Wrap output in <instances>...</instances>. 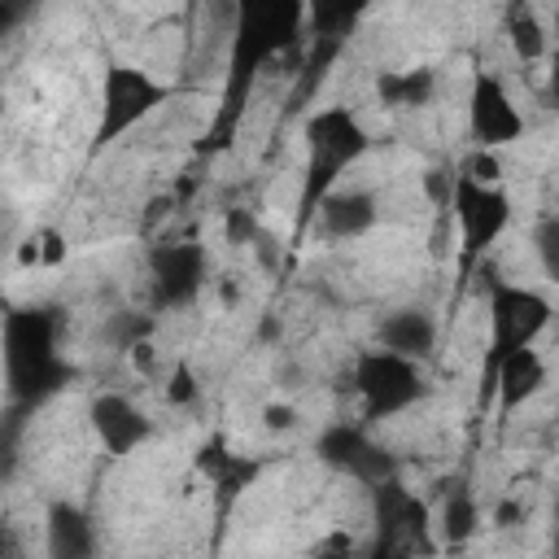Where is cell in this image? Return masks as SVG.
Instances as JSON below:
<instances>
[{
    "label": "cell",
    "mask_w": 559,
    "mask_h": 559,
    "mask_svg": "<svg viewBox=\"0 0 559 559\" xmlns=\"http://www.w3.org/2000/svg\"><path fill=\"white\" fill-rule=\"evenodd\" d=\"M0 371H4V389L17 406H39L66 384L70 362L61 354V323L48 306H17L4 314Z\"/></svg>",
    "instance_id": "1"
},
{
    "label": "cell",
    "mask_w": 559,
    "mask_h": 559,
    "mask_svg": "<svg viewBox=\"0 0 559 559\" xmlns=\"http://www.w3.org/2000/svg\"><path fill=\"white\" fill-rule=\"evenodd\" d=\"M231 52H227V114L223 131L236 122V109L253 74L306 31V0H231Z\"/></svg>",
    "instance_id": "2"
},
{
    "label": "cell",
    "mask_w": 559,
    "mask_h": 559,
    "mask_svg": "<svg viewBox=\"0 0 559 559\" xmlns=\"http://www.w3.org/2000/svg\"><path fill=\"white\" fill-rule=\"evenodd\" d=\"M367 127L349 105H328L310 114L306 122V205H319L323 192H332L336 175L367 153Z\"/></svg>",
    "instance_id": "3"
},
{
    "label": "cell",
    "mask_w": 559,
    "mask_h": 559,
    "mask_svg": "<svg viewBox=\"0 0 559 559\" xmlns=\"http://www.w3.org/2000/svg\"><path fill=\"white\" fill-rule=\"evenodd\" d=\"M349 389L358 393L367 419H393L424 397V367H419V358L371 345V349L354 354Z\"/></svg>",
    "instance_id": "4"
},
{
    "label": "cell",
    "mask_w": 559,
    "mask_h": 559,
    "mask_svg": "<svg viewBox=\"0 0 559 559\" xmlns=\"http://www.w3.org/2000/svg\"><path fill=\"white\" fill-rule=\"evenodd\" d=\"M550 314H555V306L546 293H537L528 284L493 280L489 284V358H502L520 345H537Z\"/></svg>",
    "instance_id": "5"
},
{
    "label": "cell",
    "mask_w": 559,
    "mask_h": 559,
    "mask_svg": "<svg viewBox=\"0 0 559 559\" xmlns=\"http://www.w3.org/2000/svg\"><path fill=\"white\" fill-rule=\"evenodd\" d=\"M166 100V87L144 74L140 66H109L100 79V122H96V144H118L135 122H144L157 105Z\"/></svg>",
    "instance_id": "6"
},
{
    "label": "cell",
    "mask_w": 559,
    "mask_h": 559,
    "mask_svg": "<svg viewBox=\"0 0 559 559\" xmlns=\"http://www.w3.org/2000/svg\"><path fill=\"white\" fill-rule=\"evenodd\" d=\"M450 197H454V223H459L463 253L467 258L489 253L511 223V197L502 192V183H476L467 175H454Z\"/></svg>",
    "instance_id": "7"
},
{
    "label": "cell",
    "mask_w": 559,
    "mask_h": 559,
    "mask_svg": "<svg viewBox=\"0 0 559 559\" xmlns=\"http://www.w3.org/2000/svg\"><path fill=\"white\" fill-rule=\"evenodd\" d=\"M467 127H472V140L480 148H507L524 135V114L520 105L511 100L507 83L489 70H476L472 79V92H467Z\"/></svg>",
    "instance_id": "8"
},
{
    "label": "cell",
    "mask_w": 559,
    "mask_h": 559,
    "mask_svg": "<svg viewBox=\"0 0 559 559\" xmlns=\"http://www.w3.org/2000/svg\"><path fill=\"white\" fill-rule=\"evenodd\" d=\"M148 288L157 306H188L205 288V249L197 240L162 245L148 253Z\"/></svg>",
    "instance_id": "9"
},
{
    "label": "cell",
    "mask_w": 559,
    "mask_h": 559,
    "mask_svg": "<svg viewBox=\"0 0 559 559\" xmlns=\"http://www.w3.org/2000/svg\"><path fill=\"white\" fill-rule=\"evenodd\" d=\"M319 459L345 476H354L358 485H376L389 476V454L358 428V424H332L319 437Z\"/></svg>",
    "instance_id": "10"
},
{
    "label": "cell",
    "mask_w": 559,
    "mask_h": 559,
    "mask_svg": "<svg viewBox=\"0 0 559 559\" xmlns=\"http://www.w3.org/2000/svg\"><path fill=\"white\" fill-rule=\"evenodd\" d=\"M87 419H92V432L100 437V445H105L114 459L140 450V445L153 437L148 415H144L127 393H96L92 406H87Z\"/></svg>",
    "instance_id": "11"
},
{
    "label": "cell",
    "mask_w": 559,
    "mask_h": 559,
    "mask_svg": "<svg viewBox=\"0 0 559 559\" xmlns=\"http://www.w3.org/2000/svg\"><path fill=\"white\" fill-rule=\"evenodd\" d=\"M314 210H319L323 231L336 236V240H358V236H367V231L380 223V201H376V192H367V188H336V192H323Z\"/></svg>",
    "instance_id": "12"
},
{
    "label": "cell",
    "mask_w": 559,
    "mask_h": 559,
    "mask_svg": "<svg viewBox=\"0 0 559 559\" xmlns=\"http://www.w3.org/2000/svg\"><path fill=\"white\" fill-rule=\"evenodd\" d=\"M542 384H546V358H542L537 345H520V349L493 358V380H489V389L498 393L502 411L524 406L528 397L542 393Z\"/></svg>",
    "instance_id": "13"
},
{
    "label": "cell",
    "mask_w": 559,
    "mask_h": 559,
    "mask_svg": "<svg viewBox=\"0 0 559 559\" xmlns=\"http://www.w3.org/2000/svg\"><path fill=\"white\" fill-rule=\"evenodd\" d=\"M376 345L424 362V358L432 354V345H437V319H432L424 306L393 310V314L380 319V328H376Z\"/></svg>",
    "instance_id": "14"
},
{
    "label": "cell",
    "mask_w": 559,
    "mask_h": 559,
    "mask_svg": "<svg viewBox=\"0 0 559 559\" xmlns=\"http://www.w3.org/2000/svg\"><path fill=\"white\" fill-rule=\"evenodd\" d=\"M376 96L384 109H424L437 96V74L428 66H411V70H389L376 79Z\"/></svg>",
    "instance_id": "15"
},
{
    "label": "cell",
    "mask_w": 559,
    "mask_h": 559,
    "mask_svg": "<svg viewBox=\"0 0 559 559\" xmlns=\"http://www.w3.org/2000/svg\"><path fill=\"white\" fill-rule=\"evenodd\" d=\"M48 550L52 555H87L92 550V524L79 507L57 502L48 511Z\"/></svg>",
    "instance_id": "16"
},
{
    "label": "cell",
    "mask_w": 559,
    "mask_h": 559,
    "mask_svg": "<svg viewBox=\"0 0 559 559\" xmlns=\"http://www.w3.org/2000/svg\"><path fill=\"white\" fill-rule=\"evenodd\" d=\"M376 0H306V26H314L323 39H341L358 26V17Z\"/></svg>",
    "instance_id": "17"
},
{
    "label": "cell",
    "mask_w": 559,
    "mask_h": 559,
    "mask_svg": "<svg viewBox=\"0 0 559 559\" xmlns=\"http://www.w3.org/2000/svg\"><path fill=\"white\" fill-rule=\"evenodd\" d=\"M507 35H511V48H515V57H520V61H542V57H546V48H550V35H546V26H542V17L533 13V4H528V0L511 9Z\"/></svg>",
    "instance_id": "18"
},
{
    "label": "cell",
    "mask_w": 559,
    "mask_h": 559,
    "mask_svg": "<svg viewBox=\"0 0 559 559\" xmlns=\"http://www.w3.org/2000/svg\"><path fill=\"white\" fill-rule=\"evenodd\" d=\"M476 524H480L476 502H472L467 493H454V498L445 502V511H441V528H445V537H450V542H463V537L476 533Z\"/></svg>",
    "instance_id": "19"
},
{
    "label": "cell",
    "mask_w": 559,
    "mask_h": 559,
    "mask_svg": "<svg viewBox=\"0 0 559 559\" xmlns=\"http://www.w3.org/2000/svg\"><path fill=\"white\" fill-rule=\"evenodd\" d=\"M533 249H537V258H542V275L555 280V275H559V258H555V249H559V223H555V218H546V223L537 227Z\"/></svg>",
    "instance_id": "20"
},
{
    "label": "cell",
    "mask_w": 559,
    "mask_h": 559,
    "mask_svg": "<svg viewBox=\"0 0 559 559\" xmlns=\"http://www.w3.org/2000/svg\"><path fill=\"white\" fill-rule=\"evenodd\" d=\"M197 393H201L197 371H192L188 362H175V371H170V380H166V402H170V406H188V402H197Z\"/></svg>",
    "instance_id": "21"
},
{
    "label": "cell",
    "mask_w": 559,
    "mask_h": 559,
    "mask_svg": "<svg viewBox=\"0 0 559 559\" xmlns=\"http://www.w3.org/2000/svg\"><path fill=\"white\" fill-rule=\"evenodd\" d=\"M35 236H39V266H61V262H66V253H70L66 236H61L57 227H39Z\"/></svg>",
    "instance_id": "22"
},
{
    "label": "cell",
    "mask_w": 559,
    "mask_h": 559,
    "mask_svg": "<svg viewBox=\"0 0 559 559\" xmlns=\"http://www.w3.org/2000/svg\"><path fill=\"white\" fill-rule=\"evenodd\" d=\"M293 424H297L293 402H266V406H262V428H266V432H288Z\"/></svg>",
    "instance_id": "23"
},
{
    "label": "cell",
    "mask_w": 559,
    "mask_h": 559,
    "mask_svg": "<svg viewBox=\"0 0 559 559\" xmlns=\"http://www.w3.org/2000/svg\"><path fill=\"white\" fill-rule=\"evenodd\" d=\"M13 262H17V271H39V236H35V231H31V236L17 245Z\"/></svg>",
    "instance_id": "24"
},
{
    "label": "cell",
    "mask_w": 559,
    "mask_h": 559,
    "mask_svg": "<svg viewBox=\"0 0 559 559\" xmlns=\"http://www.w3.org/2000/svg\"><path fill=\"white\" fill-rule=\"evenodd\" d=\"M249 236H253V218H249L245 210H231V218H227V240L240 245V240H249Z\"/></svg>",
    "instance_id": "25"
},
{
    "label": "cell",
    "mask_w": 559,
    "mask_h": 559,
    "mask_svg": "<svg viewBox=\"0 0 559 559\" xmlns=\"http://www.w3.org/2000/svg\"><path fill=\"white\" fill-rule=\"evenodd\" d=\"M17 26H22V17H17L13 9H4V4H0V39H4V35H13Z\"/></svg>",
    "instance_id": "26"
},
{
    "label": "cell",
    "mask_w": 559,
    "mask_h": 559,
    "mask_svg": "<svg viewBox=\"0 0 559 559\" xmlns=\"http://www.w3.org/2000/svg\"><path fill=\"white\" fill-rule=\"evenodd\" d=\"M0 4H4V9H13V13L26 22V17L35 13V4H39V0H0Z\"/></svg>",
    "instance_id": "27"
},
{
    "label": "cell",
    "mask_w": 559,
    "mask_h": 559,
    "mask_svg": "<svg viewBox=\"0 0 559 559\" xmlns=\"http://www.w3.org/2000/svg\"><path fill=\"white\" fill-rule=\"evenodd\" d=\"M188 4H201V0H188Z\"/></svg>",
    "instance_id": "28"
}]
</instances>
